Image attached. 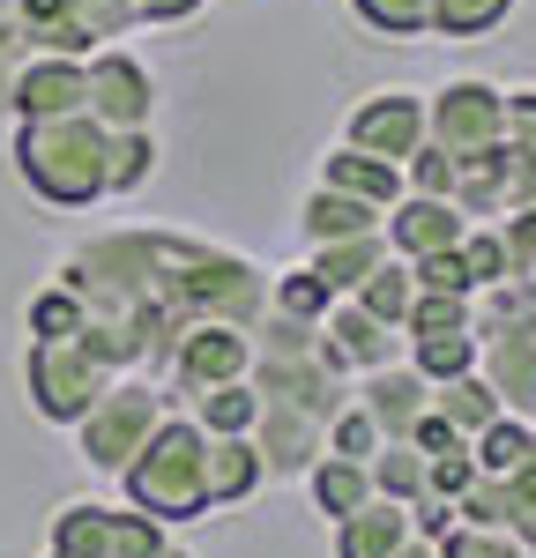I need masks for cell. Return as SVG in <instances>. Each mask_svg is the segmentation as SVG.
Wrapping results in <instances>:
<instances>
[{
    "label": "cell",
    "mask_w": 536,
    "mask_h": 558,
    "mask_svg": "<svg viewBox=\"0 0 536 558\" xmlns=\"http://www.w3.org/2000/svg\"><path fill=\"white\" fill-rule=\"evenodd\" d=\"M306 492H313V507L328 521H351L365 499H373V470L365 462H351V454H320L306 470Z\"/></svg>",
    "instance_id": "44dd1931"
},
{
    "label": "cell",
    "mask_w": 536,
    "mask_h": 558,
    "mask_svg": "<svg viewBox=\"0 0 536 558\" xmlns=\"http://www.w3.org/2000/svg\"><path fill=\"white\" fill-rule=\"evenodd\" d=\"M186 417L202 432H254V417H261V395H254V380H223V387H202L194 402H186Z\"/></svg>",
    "instance_id": "cb8c5ba5"
},
{
    "label": "cell",
    "mask_w": 536,
    "mask_h": 558,
    "mask_svg": "<svg viewBox=\"0 0 536 558\" xmlns=\"http://www.w3.org/2000/svg\"><path fill=\"white\" fill-rule=\"evenodd\" d=\"M15 120H60V112H89V75L75 52H31L15 68V97H8Z\"/></svg>",
    "instance_id": "30bf717a"
},
{
    "label": "cell",
    "mask_w": 536,
    "mask_h": 558,
    "mask_svg": "<svg viewBox=\"0 0 536 558\" xmlns=\"http://www.w3.org/2000/svg\"><path fill=\"white\" fill-rule=\"evenodd\" d=\"M499 239H507V260H514V276H536V209L507 216V223H499Z\"/></svg>",
    "instance_id": "60d3db41"
},
{
    "label": "cell",
    "mask_w": 536,
    "mask_h": 558,
    "mask_svg": "<svg viewBox=\"0 0 536 558\" xmlns=\"http://www.w3.org/2000/svg\"><path fill=\"white\" fill-rule=\"evenodd\" d=\"M462 260H470V283H477V291H491V283H507V276H514L499 223H470V239H462Z\"/></svg>",
    "instance_id": "d590c367"
},
{
    "label": "cell",
    "mask_w": 536,
    "mask_h": 558,
    "mask_svg": "<svg viewBox=\"0 0 536 558\" xmlns=\"http://www.w3.org/2000/svg\"><path fill=\"white\" fill-rule=\"evenodd\" d=\"M410 447H417V454H454V447H470V439L447 425L440 410H425V417H417V432H410Z\"/></svg>",
    "instance_id": "b9f144b4"
},
{
    "label": "cell",
    "mask_w": 536,
    "mask_h": 558,
    "mask_svg": "<svg viewBox=\"0 0 536 558\" xmlns=\"http://www.w3.org/2000/svg\"><path fill=\"white\" fill-rule=\"evenodd\" d=\"M388 209H373V202H357L343 186H320L313 179L306 209H299V231H306V246H328V239H357V231H380Z\"/></svg>",
    "instance_id": "ac0fdd59"
},
{
    "label": "cell",
    "mask_w": 536,
    "mask_h": 558,
    "mask_svg": "<svg viewBox=\"0 0 536 558\" xmlns=\"http://www.w3.org/2000/svg\"><path fill=\"white\" fill-rule=\"evenodd\" d=\"M395 558H440V544H425V536H410V544H402Z\"/></svg>",
    "instance_id": "ee69618b"
},
{
    "label": "cell",
    "mask_w": 536,
    "mask_h": 558,
    "mask_svg": "<svg viewBox=\"0 0 536 558\" xmlns=\"http://www.w3.org/2000/svg\"><path fill=\"white\" fill-rule=\"evenodd\" d=\"M45 558H68V551H45Z\"/></svg>",
    "instance_id": "bcb514c9"
},
{
    "label": "cell",
    "mask_w": 536,
    "mask_h": 558,
    "mask_svg": "<svg viewBox=\"0 0 536 558\" xmlns=\"http://www.w3.org/2000/svg\"><path fill=\"white\" fill-rule=\"evenodd\" d=\"M15 172L52 209H89L112 194V128L97 112L15 120Z\"/></svg>",
    "instance_id": "6da1fadb"
},
{
    "label": "cell",
    "mask_w": 536,
    "mask_h": 558,
    "mask_svg": "<svg viewBox=\"0 0 536 558\" xmlns=\"http://www.w3.org/2000/svg\"><path fill=\"white\" fill-rule=\"evenodd\" d=\"M351 15L373 38H425L433 31V0H351Z\"/></svg>",
    "instance_id": "f1b7e54d"
},
{
    "label": "cell",
    "mask_w": 536,
    "mask_h": 558,
    "mask_svg": "<svg viewBox=\"0 0 536 558\" xmlns=\"http://www.w3.org/2000/svg\"><path fill=\"white\" fill-rule=\"evenodd\" d=\"M454 179H462V165H454L440 142L425 134V142H417V157L402 165V194H440V202H454Z\"/></svg>",
    "instance_id": "836d02e7"
},
{
    "label": "cell",
    "mask_w": 536,
    "mask_h": 558,
    "mask_svg": "<svg viewBox=\"0 0 536 558\" xmlns=\"http://www.w3.org/2000/svg\"><path fill=\"white\" fill-rule=\"evenodd\" d=\"M380 231H388V254L425 260V254H454L470 239V216L454 209V202H440V194H402Z\"/></svg>",
    "instance_id": "7c38bea8"
},
{
    "label": "cell",
    "mask_w": 536,
    "mask_h": 558,
    "mask_svg": "<svg viewBox=\"0 0 536 558\" xmlns=\"http://www.w3.org/2000/svg\"><path fill=\"white\" fill-rule=\"evenodd\" d=\"M149 172H157V134H149V128L112 134V194H134V186H149Z\"/></svg>",
    "instance_id": "e575fe53"
},
{
    "label": "cell",
    "mask_w": 536,
    "mask_h": 558,
    "mask_svg": "<svg viewBox=\"0 0 536 558\" xmlns=\"http://www.w3.org/2000/svg\"><path fill=\"white\" fill-rule=\"evenodd\" d=\"M306 260H313V276H320V283H328L336 299H351L357 283H365V276H373V268L388 260V231H357V239H328V246H313Z\"/></svg>",
    "instance_id": "ffe728a7"
},
{
    "label": "cell",
    "mask_w": 536,
    "mask_h": 558,
    "mask_svg": "<svg viewBox=\"0 0 536 558\" xmlns=\"http://www.w3.org/2000/svg\"><path fill=\"white\" fill-rule=\"evenodd\" d=\"M268 484V462L261 447H254V432H209V499L217 507H239V499H254Z\"/></svg>",
    "instance_id": "d6986e66"
},
{
    "label": "cell",
    "mask_w": 536,
    "mask_h": 558,
    "mask_svg": "<svg viewBox=\"0 0 536 558\" xmlns=\"http://www.w3.org/2000/svg\"><path fill=\"white\" fill-rule=\"evenodd\" d=\"M365 470H373V492H380V499H402V507H410V499L425 492V454H417L410 439H380V454H373Z\"/></svg>",
    "instance_id": "4316f807"
},
{
    "label": "cell",
    "mask_w": 536,
    "mask_h": 558,
    "mask_svg": "<svg viewBox=\"0 0 536 558\" xmlns=\"http://www.w3.org/2000/svg\"><path fill=\"white\" fill-rule=\"evenodd\" d=\"M83 299H75V291H68V283H60V276H52V283H45L38 299H31V336H38V343H60V336H83Z\"/></svg>",
    "instance_id": "4dcf8cb0"
},
{
    "label": "cell",
    "mask_w": 536,
    "mask_h": 558,
    "mask_svg": "<svg viewBox=\"0 0 536 558\" xmlns=\"http://www.w3.org/2000/svg\"><path fill=\"white\" fill-rule=\"evenodd\" d=\"M120 484H127V507H142V514H157V521L217 514V499H209V432L194 425V417H165L157 439L120 470Z\"/></svg>",
    "instance_id": "7a4b0ae2"
},
{
    "label": "cell",
    "mask_w": 536,
    "mask_h": 558,
    "mask_svg": "<svg viewBox=\"0 0 536 558\" xmlns=\"http://www.w3.org/2000/svg\"><path fill=\"white\" fill-rule=\"evenodd\" d=\"M477 476H485V470H477L470 447H454V454H425V492H440V499H462Z\"/></svg>",
    "instance_id": "74e56055"
},
{
    "label": "cell",
    "mask_w": 536,
    "mask_h": 558,
    "mask_svg": "<svg viewBox=\"0 0 536 558\" xmlns=\"http://www.w3.org/2000/svg\"><path fill=\"white\" fill-rule=\"evenodd\" d=\"M120 380L97 350H83L75 336L60 343H31V365H23V387H31V410L45 425H83L89 410L105 402V387Z\"/></svg>",
    "instance_id": "277c9868"
},
{
    "label": "cell",
    "mask_w": 536,
    "mask_h": 558,
    "mask_svg": "<svg viewBox=\"0 0 536 558\" xmlns=\"http://www.w3.org/2000/svg\"><path fill=\"white\" fill-rule=\"evenodd\" d=\"M157 373H165L172 402H194L202 387H223V380H246L254 373V328H239V320H186Z\"/></svg>",
    "instance_id": "5b68a950"
},
{
    "label": "cell",
    "mask_w": 536,
    "mask_h": 558,
    "mask_svg": "<svg viewBox=\"0 0 536 558\" xmlns=\"http://www.w3.org/2000/svg\"><path fill=\"white\" fill-rule=\"evenodd\" d=\"M351 299L365 305L373 320L402 328V320H410V305H417V268H410L402 254H388V260H380V268H373V276H365V283L351 291Z\"/></svg>",
    "instance_id": "603a6c76"
},
{
    "label": "cell",
    "mask_w": 536,
    "mask_h": 558,
    "mask_svg": "<svg viewBox=\"0 0 536 558\" xmlns=\"http://www.w3.org/2000/svg\"><path fill=\"white\" fill-rule=\"evenodd\" d=\"M172 417V395L157 380H112L105 387V402L89 410L83 425H75V447H83V462L89 470H105V476H120L157 439V425Z\"/></svg>",
    "instance_id": "3957f363"
},
{
    "label": "cell",
    "mask_w": 536,
    "mask_h": 558,
    "mask_svg": "<svg viewBox=\"0 0 536 558\" xmlns=\"http://www.w3.org/2000/svg\"><path fill=\"white\" fill-rule=\"evenodd\" d=\"M477 373L514 417H536V320L529 328H477Z\"/></svg>",
    "instance_id": "8fae6325"
},
{
    "label": "cell",
    "mask_w": 536,
    "mask_h": 558,
    "mask_svg": "<svg viewBox=\"0 0 536 558\" xmlns=\"http://www.w3.org/2000/svg\"><path fill=\"white\" fill-rule=\"evenodd\" d=\"M433 410H440V417L462 432V439H477L491 417H507V402L491 395L485 373H454V380H440V387H433Z\"/></svg>",
    "instance_id": "7402d4cb"
},
{
    "label": "cell",
    "mask_w": 536,
    "mask_h": 558,
    "mask_svg": "<svg viewBox=\"0 0 536 558\" xmlns=\"http://www.w3.org/2000/svg\"><path fill=\"white\" fill-rule=\"evenodd\" d=\"M522 558H536V551H522Z\"/></svg>",
    "instance_id": "7dc6e473"
},
{
    "label": "cell",
    "mask_w": 536,
    "mask_h": 558,
    "mask_svg": "<svg viewBox=\"0 0 536 558\" xmlns=\"http://www.w3.org/2000/svg\"><path fill=\"white\" fill-rule=\"evenodd\" d=\"M410 365L440 387L454 373H477V328H440V336H410Z\"/></svg>",
    "instance_id": "d4e9b609"
},
{
    "label": "cell",
    "mask_w": 536,
    "mask_h": 558,
    "mask_svg": "<svg viewBox=\"0 0 536 558\" xmlns=\"http://www.w3.org/2000/svg\"><path fill=\"white\" fill-rule=\"evenodd\" d=\"M52 551H68V558H157L165 551V521L142 514V507L75 499V507L52 514Z\"/></svg>",
    "instance_id": "8992f818"
},
{
    "label": "cell",
    "mask_w": 536,
    "mask_h": 558,
    "mask_svg": "<svg viewBox=\"0 0 536 558\" xmlns=\"http://www.w3.org/2000/svg\"><path fill=\"white\" fill-rule=\"evenodd\" d=\"M454 521H462V507H454V499H440V492H417V499H410V529H417L425 544H440Z\"/></svg>",
    "instance_id": "ab89813d"
},
{
    "label": "cell",
    "mask_w": 536,
    "mask_h": 558,
    "mask_svg": "<svg viewBox=\"0 0 536 558\" xmlns=\"http://www.w3.org/2000/svg\"><path fill=\"white\" fill-rule=\"evenodd\" d=\"M380 439H388V432L373 425V410H365V402H343V410H336V417H328V454H351V462H373V454H380Z\"/></svg>",
    "instance_id": "1f68e13d"
},
{
    "label": "cell",
    "mask_w": 536,
    "mask_h": 558,
    "mask_svg": "<svg viewBox=\"0 0 536 558\" xmlns=\"http://www.w3.org/2000/svg\"><path fill=\"white\" fill-rule=\"evenodd\" d=\"M440 328H477V299H454V291H417L402 336H440Z\"/></svg>",
    "instance_id": "d6a6232c"
},
{
    "label": "cell",
    "mask_w": 536,
    "mask_h": 558,
    "mask_svg": "<svg viewBox=\"0 0 536 558\" xmlns=\"http://www.w3.org/2000/svg\"><path fill=\"white\" fill-rule=\"evenodd\" d=\"M320 186H343V194L373 202V209H395V202H402V165L365 157V149H351V142H336V149L320 157Z\"/></svg>",
    "instance_id": "e0dca14e"
},
{
    "label": "cell",
    "mask_w": 536,
    "mask_h": 558,
    "mask_svg": "<svg viewBox=\"0 0 536 558\" xmlns=\"http://www.w3.org/2000/svg\"><path fill=\"white\" fill-rule=\"evenodd\" d=\"M417 529H410V507L402 499H365L351 521H336V558H395Z\"/></svg>",
    "instance_id": "2e32d148"
},
{
    "label": "cell",
    "mask_w": 536,
    "mask_h": 558,
    "mask_svg": "<svg viewBox=\"0 0 536 558\" xmlns=\"http://www.w3.org/2000/svg\"><path fill=\"white\" fill-rule=\"evenodd\" d=\"M83 75H89V112H97L112 134L157 120V75L134 60L127 45H97V52L83 60Z\"/></svg>",
    "instance_id": "ba28073f"
},
{
    "label": "cell",
    "mask_w": 536,
    "mask_h": 558,
    "mask_svg": "<svg viewBox=\"0 0 536 558\" xmlns=\"http://www.w3.org/2000/svg\"><path fill=\"white\" fill-rule=\"evenodd\" d=\"M440 558H522V544L507 529H477V521H454L440 536Z\"/></svg>",
    "instance_id": "8d00e7d4"
},
{
    "label": "cell",
    "mask_w": 536,
    "mask_h": 558,
    "mask_svg": "<svg viewBox=\"0 0 536 558\" xmlns=\"http://www.w3.org/2000/svg\"><path fill=\"white\" fill-rule=\"evenodd\" d=\"M254 447H261L268 476H306L320 454H328V425L306 417V410H283V402H261L254 417Z\"/></svg>",
    "instance_id": "9a60e30c"
},
{
    "label": "cell",
    "mask_w": 536,
    "mask_h": 558,
    "mask_svg": "<svg viewBox=\"0 0 536 558\" xmlns=\"http://www.w3.org/2000/svg\"><path fill=\"white\" fill-rule=\"evenodd\" d=\"M507 142L536 149V89H507Z\"/></svg>",
    "instance_id": "7bdbcfd3"
},
{
    "label": "cell",
    "mask_w": 536,
    "mask_h": 558,
    "mask_svg": "<svg viewBox=\"0 0 536 558\" xmlns=\"http://www.w3.org/2000/svg\"><path fill=\"white\" fill-rule=\"evenodd\" d=\"M357 402L373 410V425L388 432V439H410L417 432V417L433 410V380L410 365V357H395V365H373V373H357Z\"/></svg>",
    "instance_id": "4fadbf2b"
},
{
    "label": "cell",
    "mask_w": 536,
    "mask_h": 558,
    "mask_svg": "<svg viewBox=\"0 0 536 558\" xmlns=\"http://www.w3.org/2000/svg\"><path fill=\"white\" fill-rule=\"evenodd\" d=\"M529 439H536V425L507 410V417H491V425L470 439V454H477V470H485V476H507V470H522V462H529Z\"/></svg>",
    "instance_id": "484cf974"
},
{
    "label": "cell",
    "mask_w": 536,
    "mask_h": 558,
    "mask_svg": "<svg viewBox=\"0 0 536 558\" xmlns=\"http://www.w3.org/2000/svg\"><path fill=\"white\" fill-rule=\"evenodd\" d=\"M157 558H186V551H172V544H165V551H157Z\"/></svg>",
    "instance_id": "f6af8a7d"
},
{
    "label": "cell",
    "mask_w": 536,
    "mask_h": 558,
    "mask_svg": "<svg viewBox=\"0 0 536 558\" xmlns=\"http://www.w3.org/2000/svg\"><path fill=\"white\" fill-rule=\"evenodd\" d=\"M343 142L365 149V157L410 165L417 142H425V89H373V97H357L351 120H343Z\"/></svg>",
    "instance_id": "9c48e42d"
},
{
    "label": "cell",
    "mask_w": 536,
    "mask_h": 558,
    "mask_svg": "<svg viewBox=\"0 0 536 558\" xmlns=\"http://www.w3.org/2000/svg\"><path fill=\"white\" fill-rule=\"evenodd\" d=\"M410 268H417V291H454V299H477L462 246H454V254H425V260H410Z\"/></svg>",
    "instance_id": "f35d334b"
},
{
    "label": "cell",
    "mask_w": 536,
    "mask_h": 558,
    "mask_svg": "<svg viewBox=\"0 0 536 558\" xmlns=\"http://www.w3.org/2000/svg\"><path fill=\"white\" fill-rule=\"evenodd\" d=\"M514 15V0H433V38H485Z\"/></svg>",
    "instance_id": "f546056e"
},
{
    "label": "cell",
    "mask_w": 536,
    "mask_h": 558,
    "mask_svg": "<svg viewBox=\"0 0 536 558\" xmlns=\"http://www.w3.org/2000/svg\"><path fill=\"white\" fill-rule=\"evenodd\" d=\"M425 134L440 142L454 165L485 157L491 142H507V89L477 83V75H454L425 97Z\"/></svg>",
    "instance_id": "52a82bcc"
},
{
    "label": "cell",
    "mask_w": 536,
    "mask_h": 558,
    "mask_svg": "<svg viewBox=\"0 0 536 558\" xmlns=\"http://www.w3.org/2000/svg\"><path fill=\"white\" fill-rule=\"evenodd\" d=\"M268 305H276V313H291V320H328L336 291L313 276V260H306V268H283V276H268Z\"/></svg>",
    "instance_id": "83f0119b"
},
{
    "label": "cell",
    "mask_w": 536,
    "mask_h": 558,
    "mask_svg": "<svg viewBox=\"0 0 536 558\" xmlns=\"http://www.w3.org/2000/svg\"><path fill=\"white\" fill-rule=\"evenodd\" d=\"M320 336H328V350H336L351 373H373V365H395V357H410V336H402V328H388V320H373L357 299H336V305H328Z\"/></svg>",
    "instance_id": "5bb4252c"
}]
</instances>
